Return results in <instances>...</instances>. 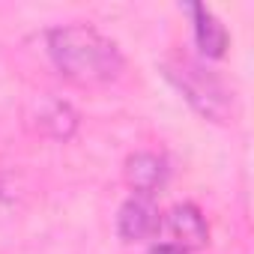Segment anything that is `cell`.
Here are the masks:
<instances>
[{"label":"cell","instance_id":"2","mask_svg":"<svg viewBox=\"0 0 254 254\" xmlns=\"http://www.w3.org/2000/svg\"><path fill=\"white\" fill-rule=\"evenodd\" d=\"M165 78L177 87V93L191 105V111H197L203 120L227 126L236 117V99L233 90L227 87V81L209 69L200 57H186V54H174L162 63Z\"/></svg>","mask_w":254,"mask_h":254},{"label":"cell","instance_id":"6","mask_svg":"<svg viewBox=\"0 0 254 254\" xmlns=\"http://www.w3.org/2000/svg\"><path fill=\"white\" fill-rule=\"evenodd\" d=\"M27 120L42 138H51V141H69L78 129V111L69 102L54 99V96L36 99Z\"/></svg>","mask_w":254,"mask_h":254},{"label":"cell","instance_id":"4","mask_svg":"<svg viewBox=\"0 0 254 254\" xmlns=\"http://www.w3.org/2000/svg\"><path fill=\"white\" fill-rule=\"evenodd\" d=\"M162 230L171 233V242L186 248L189 254H194L197 248H203L209 242V224H206V215L200 212V206L183 200V203H174L165 218H162Z\"/></svg>","mask_w":254,"mask_h":254},{"label":"cell","instance_id":"1","mask_svg":"<svg viewBox=\"0 0 254 254\" xmlns=\"http://www.w3.org/2000/svg\"><path fill=\"white\" fill-rule=\"evenodd\" d=\"M45 51L54 69L78 87H105L126 72L120 45L93 24H63L48 30Z\"/></svg>","mask_w":254,"mask_h":254},{"label":"cell","instance_id":"8","mask_svg":"<svg viewBox=\"0 0 254 254\" xmlns=\"http://www.w3.org/2000/svg\"><path fill=\"white\" fill-rule=\"evenodd\" d=\"M147 254H189V251L180 248V245H174V242H153Z\"/></svg>","mask_w":254,"mask_h":254},{"label":"cell","instance_id":"5","mask_svg":"<svg viewBox=\"0 0 254 254\" xmlns=\"http://www.w3.org/2000/svg\"><path fill=\"white\" fill-rule=\"evenodd\" d=\"M186 12L191 18V39H194V48H197L200 60L203 63L206 60H221L230 48V33L221 24V18L203 3H189Z\"/></svg>","mask_w":254,"mask_h":254},{"label":"cell","instance_id":"3","mask_svg":"<svg viewBox=\"0 0 254 254\" xmlns=\"http://www.w3.org/2000/svg\"><path fill=\"white\" fill-rule=\"evenodd\" d=\"M162 218L165 212L159 209V200L150 194H129L120 203L117 212V233L123 242H150L162 233Z\"/></svg>","mask_w":254,"mask_h":254},{"label":"cell","instance_id":"7","mask_svg":"<svg viewBox=\"0 0 254 254\" xmlns=\"http://www.w3.org/2000/svg\"><path fill=\"white\" fill-rule=\"evenodd\" d=\"M171 177V168H168V159L153 153V150H138L126 159L123 165V180L126 186L132 189V194H150L156 197V191L165 189Z\"/></svg>","mask_w":254,"mask_h":254}]
</instances>
